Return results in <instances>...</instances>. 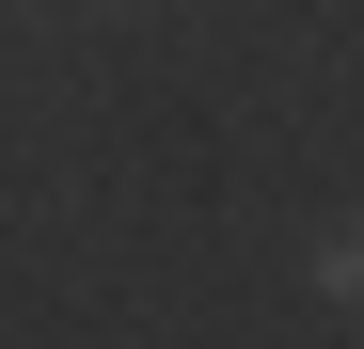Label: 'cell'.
<instances>
[{"instance_id":"cell-1","label":"cell","mask_w":364,"mask_h":349,"mask_svg":"<svg viewBox=\"0 0 364 349\" xmlns=\"http://www.w3.org/2000/svg\"><path fill=\"white\" fill-rule=\"evenodd\" d=\"M301 286H317L333 318H364V207H333L317 239H301Z\"/></svg>"}]
</instances>
